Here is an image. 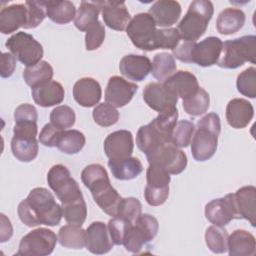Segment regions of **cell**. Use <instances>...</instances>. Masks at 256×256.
<instances>
[{
	"instance_id": "obj_16",
	"label": "cell",
	"mask_w": 256,
	"mask_h": 256,
	"mask_svg": "<svg viewBox=\"0 0 256 256\" xmlns=\"http://www.w3.org/2000/svg\"><path fill=\"white\" fill-rule=\"evenodd\" d=\"M104 23L116 31L126 30L131 20L130 13L123 1H97Z\"/></svg>"
},
{
	"instance_id": "obj_4",
	"label": "cell",
	"mask_w": 256,
	"mask_h": 256,
	"mask_svg": "<svg viewBox=\"0 0 256 256\" xmlns=\"http://www.w3.org/2000/svg\"><path fill=\"white\" fill-rule=\"evenodd\" d=\"M214 7L211 1L195 0L191 2L187 13L176 28L183 41L196 42L207 30L213 16Z\"/></svg>"
},
{
	"instance_id": "obj_33",
	"label": "cell",
	"mask_w": 256,
	"mask_h": 256,
	"mask_svg": "<svg viewBox=\"0 0 256 256\" xmlns=\"http://www.w3.org/2000/svg\"><path fill=\"white\" fill-rule=\"evenodd\" d=\"M58 241L65 248L82 249L86 245V230L78 225H65L58 231Z\"/></svg>"
},
{
	"instance_id": "obj_6",
	"label": "cell",
	"mask_w": 256,
	"mask_h": 256,
	"mask_svg": "<svg viewBox=\"0 0 256 256\" xmlns=\"http://www.w3.org/2000/svg\"><path fill=\"white\" fill-rule=\"evenodd\" d=\"M126 33L133 45L144 51L159 49V29L149 13H138L131 18Z\"/></svg>"
},
{
	"instance_id": "obj_14",
	"label": "cell",
	"mask_w": 256,
	"mask_h": 256,
	"mask_svg": "<svg viewBox=\"0 0 256 256\" xmlns=\"http://www.w3.org/2000/svg\"><path fill=\"white\" fill-rule=\"evenodd\" d=\"M143 100L151 109L160 113L176 107L178 97L162 82H151L143 90Z\"/></svg>"
},
{
	"instance_id": "obj_54",
	"label": "cell",
	"mask_w": 256,
	"mask_h": 256,
	"mask_svg": "<svg viewBox=\"0 0 256 256\" xmlns=\"http://www.w3.org/2000/svg\"><path fill=\"white\" fill-rule=\"evenodd\" d=\"M15 121H36L38 120V113L36 108L28 103L19 105L14 111Z\"/></svg>"
},
{
	"instance_id": "obj_29",
	"label": "cell",
	"mask_w": 256,
	"mask_h": 256,
	"mask_svg": "<svg viewBox=\"0 0 256 256\" xmlns=\"http://www.w3.org/2000/svg\"><path fill=\"white\" fill-rule=\"evenodd\" d=\"M245 13L238 8H226L216 20V29L220 34L231 35L238 32L245 24Z\"/></svg>"
},
{
	"instance_id": "obj_11",
	"label": "cell",
	"mask_w": 256,
	"mask_h": 256,
	"mask_svg": "<svg viewBox=\"0 0 256 256\" xmlns=\"http://www.w3.org/2000/svg\"><path fill=\"white\" fill-rule=\"evenodd\" d=\"M58 236L47 228H38L22 237L17 255L46 256L50 255L56 246Z\"/></svg>"
},
{
	"instance_id": "obj_53",
	"label": "cell",
	"mask_w": 256,
	"mask_h": 256,
	"mask_svg": "<svg viewBox=\"0 0 256 256\" xmlns=\"http://www.w3.org/2000/svg\"><path fill=\"white\" fill-rule=\"evenodd\" d=\"M196 42L190 41H182L172 50L173 57L177 58L181 62L185 63H192V52Z\"/></svg>"
},
{
	"instance_id": "obj_7",
	"label": "cell",
	"mask_w": 256,
	"mask_h": 256,
	"mask_svg": "<svg viewBox=\"0 0 256 256\" xmlns=\"http://www.w3.org/2000/svg\"><path fill=\"white\" fill-rule=\"evenodd\" d=\"M158 229V220L154 216L141 214L128 229L123 241L125 249L131 253H139L147 243L155 238Z\"/></svg>"
},
{
	"instance_id": "obj_31",
	"label": "cell",
	"mask_w": 256,
	"mask_h": 256,
	"mask_svg": "<svg viewBox=\"0 0 256 256\" xmlns=\"http://www.w3.org/2000/svg\"><path fill=\"white\" fill-rule=\"evenodd\" d=\"M46 16L56 24H67L76 16L75 5L71 1H44Z\"/></svg>"
},
{
	"instance_id": "obj_17",
	"label": "cell",
	"mask_w": 256,
	"mask_h": 256,
	"mask_svg": "<svg viewBox=\"0 0 256 256\" xmlns=\"http://www.w3.org/2000/svg\"><path fill=\"white\" fill-rule=\"evenodd\" d=\"M114 243L111 240L108 226L101 221L92 222L86 229V248L93 254L108 253Z\"/></svg>"
},
{
	"instance_id": "obj_38",
	"label": "cell",
	"mask_w": 256,
	"mask_h": 256,
	"mask_svg": "<svg viewBox=\"0 0 256 256\" xmlns=\"http://www.w3.org/2000/svg\"><path fill=\"white\" fill-rule=\"evenodd\" d=\"M184 111L190 116H200L204 114L210 106V97L208 92L199 87L197 92L189 98L182 100Z\"/></svg>"
},
{
	"instance_id": "obj_25",
	"label": "cell",
	"mask_w": 256,
	"mask_h": 256,
	"mask_svg": "<svg viewBox=\"0 0 256 256\" xmlns=\"http://www.w3.org/2000/svg\"><path fill=\"white\" fill-rule=\"evenodd\" d=\"M27 23V7L24 4H12L0 11V32L10 34L25 27Z\"/></svg>"
},
{
	"instance_id": "obj_18",
	"label": "cell",
	"mask_w": 256,
	"mask_h": 256,
	"mask_svg": "<svg viewBox=\"0 0 256 256\" xmlns=\"http://www.w3.org/2000/svg\"><path fill=\"white\" fill-rule=\"evenodd\" d=\"M223 42L220 38L210 36L196 43L192 52V63L201 67H210L217 64L221 54Z\"/></svg>"
},
{
	"instance_id": "obj_28",
	"label": "cell",
	"mask_w": 256,
	"mask_h": 256,
	"mask_svg": "<svg viewBox=\"0 0 256 256\" xmlns=\"http://www.w3.org/2000/svg\"><path fill=\"white\" fill-rule=\"evenodd\" d=\"M39 145L36 137L30 135L13 134L11 151L14 157L21 162H31L38 155Z\"/></svg>"
},
{
	"instance_id": "obj_35",
	"label": "cell",
	"mask_w": 256,
	"mask_h": 256,
	"mask_svg": "<svg viewBox=\"0 0 256 256\" xmlns=\"http://www.w3.org/2000/svg\"><path fill=\"white\" fill-rule=\"evenodd\" d=\"M176 69L177 65L175 58L171 54L167 52H161L154 56L151 73L153 77L158 81L164 82L167 78L176 72Z\"/></svg>"
},
{
	"instance_id": "obj_46",
	"label": "cell",
	"mask_w": 256,
	"mask_h": 256,
	"mask_svg": "<svg viewBox=\"0 0 256 256\" xmlns=\"http://www.w3.org/2000/svg\"><path fill=\"white\" fill-rule=\"evenodd\" d=\"M27 7V23L24 29L36 28L45 18V5L44 1H26Z\"/></svg>"
},
{
	"instance_id": "obj_43",
	"label": "cell",
	"mask_w": 256,
	"mask_h": 256,
	"mask_svg": "<svg viewBox=\"0 0 256 256\" xmlns=\"http://www.w3.org/2000/svg\"><path fill=\"white\" fill-rule=\"evenodd\" d=\"M236 87L239 93L248 97H256V69L249 67L238 74L236 79Z\"/></svg>"
},
{
	"instance_id": "obj_48",
	"label": "cell",
	"mask_w": 256,
	"mask_h": 256,
	"mask_svg": "<svg viewBox=\"0 0 256 256\" xmlns=\"http://www.w3.org/2000/svg\"><path fill=\"white\" fill-rule=\"evenodd\" d=\"M131 224L133 223L118 217H112V219L109 220L107 226L111 240L115 245H123V241Z\"/></svg>"
},
{
	"instance_id": "obj_45",
	"label": "cell",
	"mask_w": 256,
	"mask_h": 256,
	"mask_svg": "<svg viewBox=\"0 0 256 256\" xmlns=\"http://www.w3.org/2000/svg\"><path fill=\"white\" fill-rule=\"evenodd\" d=\"M141 212H142L141 202L137 198L127 197V198H122L115 217L124 219L130 223H134L136 219L141 215Z\"/></svg>"
},
{
	"instance_id": "obj_3",
	"label": "cell",
	"mask_w": 256,
	"mask_h": 256,
	"mask_svg": "<svg viewBox=\"0 0 256 256\" xmlns=\"http://www.w3.org/2000/svg\"><path fill=\"white\" fill-rule=\"evenodd\" d=\"M220 131L221 122L218 114L211 112L198 120L190 143L192 156L196 161H206L215 154Z\"/></svg>"
},
{
	"instance_id": "obj_15",
	"label": "cell",
	"mask_w": 256,
	"mask_h": 256,
	"mask_svg": "<svg viewBox=\"0 0 256 256\" xmlns=\"http://www.w3.org/2000/svg\"><path fill=\"white\" fill-rule=\"evenodd\" d=\"M133 135L128 130H117L104 140V152L109 160H122L132 155Z\"/></svg>"
},
{
	"instance_id": "obj_5",
	"label": "cell",
	"mask_w": 256,
	"mask_h": 256,
	"mask_svg": "<svg viewBox=\"0 0 256 256\" xmlns=\"http://www.w3.org/2000/svg\"><path fill=\"white\" fill-rule=\"evenodd\" d=\"M255 57L256 36L246 35L223 43L217 65L225 69H236L246 62L254 64Z\"/></svg>"
},
{
	"instance_id": "obj_13",
	"label": "cell",
	"mask_w": 256,
	"mask_h": 256,
	"mask_svg": "<svg viewBox=\"0 0 256 256\" xmlns=\"http://www.w3.org/2000/svg\"><path fill=\"white\" fill-rule=\"evenodd\" d=\"M137 90L138 85L135 83L120 76H112L109 78L105 89V101L115 108L124 107L132 100Z\"/></svg>"
},
{
	"instance_id": "obj_22",
	"label": "cell",
	"mask_w": 256,
	"mask_h": 256,
	"mask_svg": "<svg viewBox=\"0 0 256 256\" xmlns=\"http://www.w3.org/2000/svg\"><path fill=\"white\" fill-rule=\"evenodd\" d=\"M32 97L34 102L41 107H51L62 103L65 97L63 86L54 80L46 81L32 87Z\"/></svg>"
},
{
	"instance_id": "obj_30",
	"label": "cell",
	"mask_w": 256,
	"mask_h": 256,
	"mask_svg": "<svg viewBox=\"0 0 256 256\" xmlns=\"http://www.w3.org/2000/svg\"><path fill=\"white\" fill-rule=\"evenodd\" d=\"M108 166L114 178L123 181L132 180L143 171L141 161L131 156L122 160H109Z\"/></svg>"
},
{
	"instance_id": "obj_1",
	"label": "cell",
	"mask_w": 256,
	"mask_h": 256,
	"mask_svg": "<svg viewBox=\"0 0 256 256\" xmlns=\"http://www.w3.org/2000/svg\"><path fill=\"white\" fill-rule=\"evenodd\" d=\"M22 223L28 227L38 225L56 226L63 217L62 207L56 203L53 194L44 187L32 189L17 209Z\"/></svg>"
},
{
	"instance_id": "obj_24",
	"label": "cell",
	"mask_w": 256,
	"mask_h": 256,
	"mask_svg": "<svg viewBox=\"0 0 256 256\" xmlns=\"http://www.w3.org/2000/svg\"><path fill=\"white\" fill-rule=\"evenodd\" d=\"M148 13L154 19L156 26L170 27L179 20L181 6L177 1L159 0L149 8Z\"/></svg>"
},
{
	"instance_id": "obj_36",
	"label": "cell",
	"mask_w": 256,
	"mask_h": 256,
	"mask_svg": "<svg viewBox=\"0 0 256 256\" xmlns=\"http://www.w3.org/2000/svg\"><path fill=\"white\" fill-rule=\"evenodd\" d=\"M85 142V136L79 130H63L58 139L56 147L61 152L71 155L80 152L83 149Z\"/></svg>"
},
{
	"instance_id": "obj_9",
	"label": "cell",
	"mask_w": 256,
	"mask_h": 256,
	"mask_svg": "<svg viewBox=\"0 0 256 256\" xmlns=\"http://www.w3.org/2000/svg\"><path fill=\"white\" fill-rule=\"evenodd\" d=\"M5 46L26 67H31L39 63L44 54L42 45L32 35L22 31L8 38Z\"/></svg>"
},
{
	"instance_id": "obj_39",
	"label": "cell",
	"mask_w": 256,
	"mask_h": 256,
	"mask_svg": "<svg viewBox=\"0 0 256 256\" xmlns=\"http://www.w3.org/2000/svg\"><path fill=\"white\" fill-rule=\"evenodd\" d=\"M228 233L224 226L212 225L206 229L205 243L208 249L216 254L225 253L227 251Z\"/></svg>"
},
{
	"instance_id": "obj_37",
	"label": "cell",
	"mask_w": 256,
	"mask_h": 256,
	"mask_svg": "<svg viewBox=\"0 0 256 256\" xmlns=\"http://www.w3.org/2000/svg\"><path fill=\"white\" fill-rule=\"evenodd\" d=\"M53 74L54 71L50 63L41 60L34 66L26 67L23 71V78L27 85L34 87L46 81H50Z\"/></svg>"
},
{
	"instance_id": "obj_26",
	"label": "cell",
	"mask_w": 256,
	"mask_h": 256,
	"mask_svg": "<svg viewBox=\"0 0 256 256\" xmlns=\"http://www.w3.org/2000/svg\"><path fill=\"white\" fill-rule=\"evenodd\" d=\"M234 194V201L240 219H246L256 225V188L252 185L238 189Z\"/></svg>"
},
{
	"instance_id": "obj_42",
	"label": "cell",
	"mask_w": 256,
	"mask_h": 256,
	"mask_svg": "<svg viewBox=\"0 0 256 256\" xmlns=\"http://www.w3.org/2000/svg\"><path fill=\"white\" fill-rule=\"evenodd\" d=\"M92 116L95 123L102 127L112 126L119 120L118 110L106 102L96 105L92 112Z\"/></svg>"
},
{
	"instance_id": "obj_2",
	"label": "cell",
	"mask_w": 256,
	"mask_h": 256,
	"mask_svg": "<svg viewBox=\"0 0 256 256\" xmlns=\"http://www.w3.org/2000/svg\"><path fill=\"white\" fill-rule=\"evenodd\" d=\"M81 180L101 210L115 217L122 197L112 187L106 169L100 164H90L82 170Z\"/></svg>"
},
{
	"instance_id": "obj_55",
	"label": "cell",
	"mask_w": 256,
	"mask_h": 256,
	"mask_svg": "<svg viewBox=\"0 0 256 256\" xmlns=\"http://www.w3.org/2000/svg\"><path fill=\"white\" fill-rule=\"evenodd\" d=\"M16 67V58L12 53L4 52L1 55V64H0V75L3 78L10 77Z\"/></svg>"
},
{
	"instance_id": "obj_23",
	"label": "cell",
	"mask_w": 256,
	"mask_h": 256,
	"mask_svg": "<svg viewBox=\"0 0 256 256\" xmlns=\"http://www.w3.org/2000/svg\"><path fill=\"white\" fill-rule=\"evenodd\" d=\"M152 63L147 56L129 54L125 55L119 64L123 76L133 81H142L151 72Z\"/></svg>"
},
{
	"instance_id": "obj_52",
	"label": "cell",
	"mask_w": 256,
	"mask_h": 256,
	"mask_svg": "<svg viewBox=\"0 0 256 256\" xmlns=\"http://www.w3.org/2000/svg\"><path fill=\"white\" fill-rule=\"evenodd\" d=\"M180 36L176 28L160 29L159 49L173 50L180 42Z\"/></svg>"
},
{
	"instance_id": "obj_10",
	"label": "cell",
	"mask_w": 256,
	"mask_h": 256,
	"mask_svg": "<svg viewBox=\"0 0 256 256\" xmlns=\"http://www.w3.org/2000/svg\"><path fill=\"white\" fill-rule=\"evenodd\" d=\"M149 165L165 169L169 174H180L187 166L186 154L171 142L157 146L146 154Z\"/></svg>"
},
{
	"instance_id": "obj_12",
	"label": "cell",
	"mask_w": 256,
	"mask_h": 256,
	"mask_svg": "<svg viewBox=\"0 0 256 256\" xmlns=\"http://www.w3.org/2000/svg\"><path fill=\"white\" fill-rule=\"evenodd\" d=\"M206 219L217 226H226L233 219H240L234 201V194L213 199L205 206Z\"/></svg>"
},
{
	"instance_id": "obj_41",
	"label": "cell",
	"mask_w": 256,
	"mask_h": 256,
	"mask_svg": "<svg viewBox=\"0 0 256 256\" xmlns=\"http://www.w3.org/2000/svg\"><path fill=\"white\" fill-rule=\"evenodd\" d=\"M194 131L195 125L193 122L189 120L178 121L171 134V143L178 148L187 147L191 143Z\"/></svg>"
},
{
	"instance_id": "obj_32",
	"label": "cell",
	"mask_w": 256,
	"mask_h": 256,
	"mask_svg": "<svg viewBox=\"0 0 256 256\" xmlns=\"http://www.w3.org/2000/svg\"><path fill=\"white\" fill-rule=\"evenodd\" d=\"M167 142L170 141L167 140L151 122L141 126L136 135L137 147L145 154Z\"/></svg>"
},
{
	"instance_id": "obj_40",
	"label": "cell",
	"mask_w": 256,
	"mask_h": 256,
	"mask_svg": "<svg viewBox=\"0 0 256 256\" xmlns=\"http://www.w3.org/2000/svg\"><path fill=\"white\" fill-rule=\"evenodd\" d=\"M62 212L68 224L82 226L87 217V206L84 198L81 197L66 204H62Z\"/></svg>"
},
{
	"instance_id": "obj_50",
	"label": "cell",
	"mask_w": 256,
	"mask_h": 256,
	"mask_svg": "<svg viewBox=\"0 0 256 256\" xmlns=\"http://www.w3.org/2000/svg\"><path fill=\"white\" fill-rule=\"evenodd\" d=\"M62 131V129L56 127L52 123H47L43 126L39 134V142L46 147H56Z\"/></svg>"
},
{
	"instance_id": "obj_47",
	"label": "cell",
	"mask_w": 256,
	"mask_h": 256,
	"mask_svg": "<svg viewBox=\"0 0 256 256\" xmlns=\"http://www.w3.org/2000/svg\"><path fill=\"white\" fill-rule=\"evenodd\" d=\"M146 180H147L146 186L155 187V188H164V187H169L171 178H170V174L165 169L155 165H149L146 171Z\"/></svg>"
},
{
	"instance_id": "obj_19",
	"label": "cell",
	"mask_w": 256,
	"mask_h": 256,
	"mask_svg": "<svg viewBox=\"0 0 256 256\" xmlns=\"http://www.w3.org/2000/svg\"><path fill=\"white\" fill-rule=\"evenodd\" d=\"M102 89L99 82L91 77L77 80L73 86V97L82 107H93L100 101Z\"/></svg>"
},
{
	"instance_id": "obj_49",
	"label": "cell",
	"mask_w": 256,
	"mask_h": 256,
	"mask_svg": "<svg viewBox=\"0 0 256 256\" xmlns=\"http://www.w3.org/2000/svg\"><path fill=\"white\" fill-rule=\"evenodd\" d=\"M105 28L101 22H96L92 25L85 34V47L88 51L98 49L104 42Z\"/></svg>"
},
{
	"instance_id": "obj_44",
	"label": "cell",
	"mask_w": 256,
	"mask_h": 256,
	"mask_svg": "<svg viewBox=\"0 0 256 256\" xmlns=\"http://www.w3.org/2000/svg\"><path fill=\"white\" fill-rule=\"evenodd\" d=\"M75 120L74 110L67 105L57 106L50 113V123L62 130L72 127L75 124Z\"/></svg>"
},
{
	"instance_id": "obj_51",
	"label": "cell",
	"mask_w": 256,
	"mask_h": 256,
	"mask_svg": "<svg viewBox=\"0 0 256 256\" xmlns=\"http://www.w3.org/2000/svg\"><path fill=\"white\" fill-rule=\"evenodd\" d=\"M169 196V187L155 188L146 186L144 190V197L150 206H160L165 203Z\"/></svg>"
},
{
	"instance_id": "obj_56",
	"label": "cell",
	"mask_w": 256,
	"mask_h": 256,
	"mask_svg": "<svg viewBox=\"0 0 256 256\" xmlns=\"http://www.w3.org/2000/svg\"><path fill=\"white\" fill-rule=\"evenodd\" d=\"M13 234V228L10 220L4 215L1 214V242H5L11 238Z\"/></svg>"
},
{
	"instance_id": "obj_20",
	"label": "cell",
	"mask_w": 256,
	"mask_h": 256,
	"mask_svg": "<svg viewBox=\"0 0 256 256\" xmlns=\"http://www.w3.org/2000/svg\"><path fill=\"white\" fill-rule=\"evenodd\" d=\"M162 83L182 100L194 95L200 87L196 76L189 71L183 70L175 72Z\"/></svg>"
},
{
	"instance_id": "obj_34",
	"label": "cell",
	"mask_w": 256,
	"mask_h": 256,
	"mask_svg": "<svg viewBox=\"0 0 256 256\" xmlns=\"http://www.w3.org/2000/svg\"><path fill=\"white\" fill-rule=\"evenodd\" d=\"M101 9L97 2L82 1L74 18V25L80 31H87L92 25L98 22Z\"/></svg>"
},
{
	"instance_id": "obj_27",
	"label": "cell",
	"mask_w": 256,
	"mask_h": 256,
	"mask_svg": "<svg viewBox=\"0 0 256 256\" xmlns=\"http://www.w3.org/2000/svg\"><path fill=\"white\" fill-rule=\"evenodd\" d=\"M227 251L230 256H253L256 251L255 237L246 230H234L228 235Z\"/></svg>"
},
{
	"instance_id": "obj_21",
	"label": "cell",
	"mask_w": 256,
	"mask_h": 256,
	"mask_svg": "<svg viewBox=\"0 0 256 256\" xmlns=\"http://www.w3.org/2000/svg\"><path fill=\"white\" fill-rule=\"evenodd\" d=\"M253 116L254 108L246 99L234 98L226 106V120L232 128H245L251 122Z\"/></svg>"
},
{
	"instance_id": "obj_8",
	"label": "cell",
	"mask_w": 256,
	"mask_h": 256,
	"mask_svg": "<svg viewBox=\"0 0 256 256\" xmlns=\"http://www.w3.org/2000/svg\"><path fill=\"white\" fill-rule=\"evenodd\" d=\"M47 182L62 204L83 197L77 181L62 164H56L50 168L47 173Z\"/></svg>"
}]
</instances>
